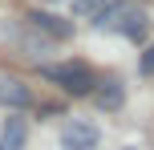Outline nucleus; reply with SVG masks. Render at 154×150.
<instances>
[{"instance_id": "1", "label": "nucleus", "mask_w": 154, "mask_h": 150, "mask_svg": "<svg viewBox=\"0 0 154 150\" xmlns=\"http://www.w3.org/2000/svg\"><path fill=\"white\" fill-rule=\"evenodd\" d=\"M45 77L49 81H57V85L65 89V93H73V97H85V93H93V73H89V65H81V61H69V65H45Z\"/></svg>"}, {"instance_id": "2", "label": "nucleus", "mask_w": 154, "mask_h": 150, "mask_svg": "<svg viewBox=\"0 0 154 150\" xmlns=\"http://www.w3.org/2000/svg\"><path fill=\"white\" fill-rule=\"evenodd\" d=\"M138 12L142 8L134 4V0H109V4L93 16V29L97 32H126V24H130Z\"/></svg>"}, {"instance_id": "3", "label": "nucleus", "mask_w": 154, "mask_h": 150, "mask_svg": "<svg viewBox=\"0 0 154 150\" xmlns=\"http://www.w3.org/2000/svg\"><path fill=\"white\" fill-rule=\"evenodd\" d=\"M97 142H101V134H97L93 122L73 118V122H65V130H61V150H97Z\"/></svg>"}, {"instance_id": "4", "label": "nucleus", "mask_w": 154, "mask_h": 150, "mask_svg": "<svg viewBox=\"0 0 154 150\" xmlns=\"http://www.w3.org/2000/svg\"><path fill=\"white\" fill-rule=\"evenodd\" d=\"M24 142H29V122L12 110L0 126V150H24Z\"/></svg>"}, {"instance_id": "5", "label": "nucleus", "mask_w": 154, "mask_h": 150, "mask_svg": "<svg viewBox=\"0 0 154 150\" xmlns=\"http://www.w3.org/2000/svg\"><path fill=\"white\" fill-rule=\"evenodd\" d=\"M0 102H4L8 110H29V106H32V93H29V85H24V81L0 77Z\"/></svg>"}, {"instance_id": "6", "label": "nucleus", "mask_w": 154, "mask_h": 150, "mask_svg": "<svg viewBox=\"0 0 154 150\" xmlns=\"http://www.w3.org/2000/svg\"><path fill=\"white\" fill-rule=\"evenodd\" d=\"M122 102H126V89H122V81H106V89H97V110L118 114V110H122Z\"/></svg>"}, {"instance_id": "7", "label": "nucleus", "mask_w": 154, "mask_h": 150, "mask_svg": "<svg viewBox=\"0 0 154 150\" xmlns=\"http://www.w3.org/2000/svg\"><path fill=\"white\" fill-rule=\"evenodd\" d=\"M29 20H32V29H45L49 37H57V41H65V37L73 32V29H69L65 20H57V16H49V12H32Z\"/></svg>"}, {"instance_id": "8", "label": "nucleus", "mask_w": 154, "mask_h": 150, "mask_svg": "<svg viewBox=\"0 0 154 150\" xmlns=\"http://www.w3.org/2000/svg\"><path fill=\"white\" fill-rule=\"evenodd\" d=\"M24 49H29V57H32L37 65L53 57V41H45V37H41V41H37V37H24Z\"/></svg>"}, {"instance_id": "9", "label": "nucleus", "mask_w": 154, "mask_h": 150, "mask_svg": "<svg viewBox=\"0 0 154 150\" xmlns=\"http://www.w3.org/2000/svg\"><path fill=\"white\" fill-rule=\"evenodd\" d=\"M106 4H109V0H69L73 16H81V20H85V16H97V12H101Z\"/></svg>"}, {"instance_id": "10", "label": "nucleus", "mask_w": 154, "mask_h": 150, "mask_svg": "<svg viewBox=\"0 0 154 150\" xmlns=\"http://www.w3.org/2000/svg\"><path fill=\"white\" fill-rule=\"evenodd\" d=\"M122 37H130V41H146V12H138L130 24H126V32Z\"/></svg>"}, {"instance_id": "11", "label": "nucleus", "mask_w": 154, "mask_h": 150, "mask_svg": "<svg viewBox=\"0 0 154 150\" xmlns=\"http://www.w3.org/2000/svg\"><path fill=\"white\" fill-rule=\"evenodd\" d=\"M142 73H154V45L146 49V57H142Z\"/></svg>"}, {"instance_id": "12", "label": "nucleus", "mask_w": 154, "mask_h": 150, "mask_svg": "<svg viewBox=\"0 0 154 150\" xmlns=\"http://www.w3.org/2000/svg\"><path fill=\"white\" fill-rule=\"evenodd\" d=\"M41 4H57V0H41Z\"/></svg>"}, {"instance_id": "13", "label": "nucleus", "mask_w": 154, "mask_h": 150, "mask_svg": "<svg viewBox=\"0 0 154 150\" xmlns=\"http://www.w3.org/2000/svg\"><path fill=\"white\" fill-rule=\"evenodd\" d=\"M122 150H138V146H122Z\"/></svg>"}]
</instances>
